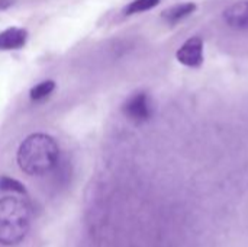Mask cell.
Segmentation results:
<instances>
[{
  "mask_svg": "<svg viewBox=\"0 0 248 247\" xmlns=\"http://www.w3.org/2000/svg\"><path fill=\"white\" fill-rule=\"evenodd\" d=\"M16 160L23 173L29 176H42L57 167L60 147L51 135L42 132L31 134L19 146Z\"/></svg>",
  "mask_w": 248,
  "mask_h": 247,
  "instance_id": "1",
  "label": "cell"
},
{
  "mask_svg": "<svg viewBox=\"0 0 248 247\" xmlns=\"http://www.w3.org/2000/svg\"><path fill=\"white\" fill-rule=\"evenodd\" d=\"M31 227V208L16 197L0 198V245L16 246Z\"/></svg>",
  "mask_w": 248,
  "mask_h": 247,
  "instance_id": "2",
  "label": "cell"
},
{
  "mask_svg": "<svg viewBox=\"0 0 248 247\" xmlns=\"http://www.w3.org/2000/svg\"><path fill=\"white\" fill-rule=\"evenodd\" d=\"M122 112L125 116L135 122V124H144L147 122L151 115H153V108H151V100L145 92H137L131 95L126 102L122 106Z\"/></svg>",
  "mask_w": 248,
  "mask_h": 247,
  "instance_id": "3",
  "label": "cell"
},
{
  "mask_svg": "<svg viewBox=\"0 0 248 247\" xmlns=\"http://www.w3.org/2000/svg\"><path fill=\"white\" fill-rule=\"evenodd\" d=\"M176 58L186 67H199L203 63V41L199 36H192L177 49Z\"/></svg>",
  "mask_w": 248,
  "mask_h": 247,
  "instance_id": "4",
  "label": "cell"
},
{
  "mask_svg": "<svg viewBox=\"0 0 248 247\" xmlns=\"http://www.w3.org/2000/svg\"><path fill=\"white\" fill-rule=\"evenodd\" d=\"M224 19L231 28L248 29V0L237 1L227 7L224 12Z\"/></svg>",
  "mask_w": 248,
  "mask_h": 247,
  "instance_id": "5",
  "label": "cell"
},
{
  "mask_svg": "<svg viewBox=\"0 0 248 247\" xmlns=\"http://www.w3.org/2000/svg\"><path fill=\"white\" fill-rule=\"evenodd\" d=\"M28 41V32L22 28H7L0 32V49H20Z\"/></svg>",
  "mask_w": 248,
  "mask_h": 247,
  "instance_id": "6",
  "label": "cell"
},
{
  "mask_svg": "<svg viewBox=\"0 0 248 247\" xmlns=\"http://www.w3.org/2000/svg\"><path fill=\"white\" fill-rule=\"evenodd\" d=\"M196 10V4L192 1L187 3H182V4H176L167 10L163 12V17L169 22V23H177L182 19L187 17L189 15H192Z\"/></svg>",
  "mask_w": 248,
  "mask_h": 247,
  "instance_id": "7",
  "label": "cell"
},
{
  "mask_svg": "<svg viewBox=\"0 0 248 247\" xmlns=\"http://www.w3.org/2000/svg\"><path fill=\"white\" fill-rule=\"evenodd\" d=\"M55 89V82L54 80H45V82H41L38 83L36 86H33L31 89V99L33 102H39V100H44L45 98H48Z\"/></svg>",
  "mask_w": 248,
  "mask_h": 247,
  "instance_id": "8",
  "label": "cell"
},
{
  "mask_svg": "<svg viewBox=\"0 0 248 247\" xmlns=\"http://www.w3.org/2000/svg\"><path fill=\"white\" fill-rule=\"evenodd\" d=\"M158 3H160V0H132L125 7V15H135V13H142V12L151 10Z\"/></svg>",
  "mask_w": 248,
  "mask_h": 247,
  "instance_id": "9",
  "label": "cell"
},
{
  "mask_svg": "<svg viewBox=\"0 0 248 247\" xmlns=\"http://www.w3.org/2000/svg\"><path fill=\"white\" fill-rule=\"evenodd\" d=\"M0 191L17 194V195H26V188L19 181L12 179L9 176H0Z\"/></svg>",
  "mask_w": 248,
  "mask_h": 247,
  "instance_id": "10",
  "label": "cell"
},
{
  "mask_svg": "<svg viewBox=\"0 0 248 247\" xmlns=\"http://www.w3.org/2000/svg\"><path fill=\"white\" fill-rule=\"evenodd\" d=\"M12 4V0H0V10L7 9Z\"/></svg>",
  "mask_w": 248,
  "mask_h": 247,
  "instance_id": "11",
  "label": "cell"
}]
</instances>
